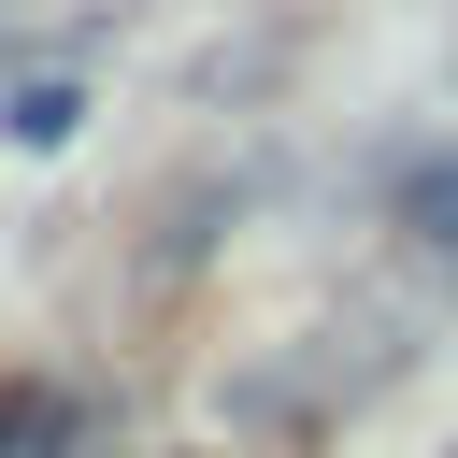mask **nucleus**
<instances>
[{"label":"nucleus","instance_id":"nucleus-1","mask_svg":"<svg viewBox=\"0 0 458 458\" xmlns=\"http://www.w3.org/2000/svg\"><path fill=\"white\" fill-rule=\"evenodd\" d=\"M72 444H86L72 386H0V458H72Z\"/></svg>","mask_w":458,"mask_h":458}]
</instances>
